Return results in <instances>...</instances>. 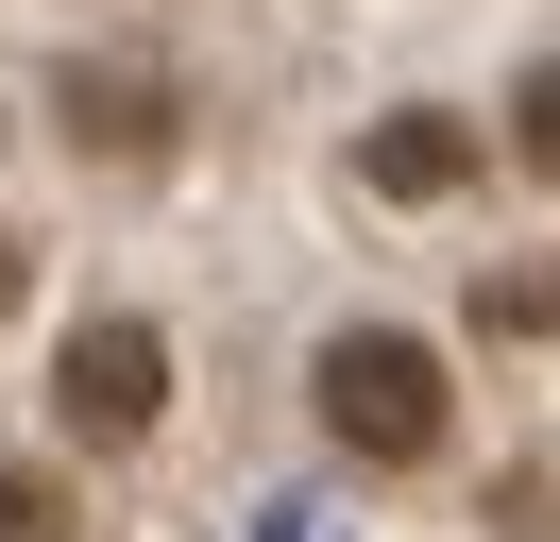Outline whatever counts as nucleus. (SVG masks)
<instances>
[{
  "label": "nucleus",
  "instance_id": "nucleus-1",
  "mask_svg": "<svg viewBox=\"0 0 560 542\" xmlns=\"http://www.w3.org/2000/svg\"><path fill=\"white\" fill-rule=\"evenodd\" d=\"M306 390H323V424H340L357 458H390V474L442 458V424H458V406H442V356H424V339H390V322H340Z\"/></svg>",
  "mask_w": 560,
  "mask_h": 542
},
{
  "label": "nucleus",
  "instance_id": "nucleus-2",
  "mask_svg": "<svg viewBox=\"0 0 560 542\" xmlns=\"http://www.w3.org/2000/svg\"><path fill=\"white\" fill-rule=\"evenodd\" d=\"M51 424L69 440H153L171 424V339L153 322H85L69 356H51Z\"/></svg>",
  "mask_w": 560,
  "mask_h": 542
},
{
  "label": "nucleus",
  "instance_id": "nucleus-3",
  "mask_svg": "<svg viewBox=\"0 0 560 542\" xmlns=\"http://www.w3.org/2000/svg\"><path fill=\"white\" fill-rule=\"evenodd\" d=\"M69 136L119 153V169H153L171 153V85H153V68H69Z\"/></svg>",
  "mask_w": 560,
  "mask_h": 542
},
{
  "label": "nucleus",
  "instance_id": "nucleus-4",
  "mask_svg": "<svg viewBox=\"0 0 560 542\" xmlns=\"http://www.w3.org/2000/svg\"><path fill=\"white\" fill-rule=\"evenodd\" d=\"M458 169H476V136H458V119H390V136H374V187H390V203H442Z\"/></svg>",
  "mask_w": 560,
  "mask_h": 542
},
{
  "label": "nucleus",
  "instance_id": "nucleus-5",
  "mask_svg": "<svg viewBox=\"0 0 560 542\" xmlns=\"http://www.w3.org/2000/svg\"><path fill=\"white\" fill-rule=\"evenodd\" d=\"M0 542H69V508H51V474H0Z\"/></svg>",
  "mask_w": 560,
  "mask_h": 542
},
{
  "label": "nucleus",
  "instance_id": "nucleus-6",
  "mask_svg": "<svg viewBox=\"0 0 560 542\" xmlns=\"http://www.w3.org/2000/svg\"><path fill=\"white\" fill-rule=\"evenodd\" d=\"M18 288H35V255H18V237H0V322H18Z\"/></svg>",
  "mask_w": 560,
  "mask_h": 542
}]
</instances>
